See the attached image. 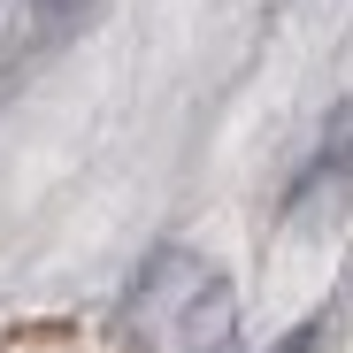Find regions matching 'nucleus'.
<instances>
[{
    "label": "nucleus",
    "mask_w": 353,
    "mask_h": 353,
    "mask_svg": "<svg viewBox=\"0 0 353 353\" xmlns=\"http://www.w3.org/2000/svg\"><path fill=\"white\" fill-rule=\"evenodd\" d=\"M31 16H39V31H70L85 16V0H31Z\"/></svg>",
    "instance_id": "obj_1"
},
{
    "label": "nucleus",
    "mask_w": 353,
    "mask_h": 353,
    "mask_svg": "<svg viewBox=\"0 0 353 353\" xmlns=\"http://www.w3.org/2000/svg\"><path fill=\"white\" fill-rule=\"evenodd\" d=\"M276 353H315V323H307V330H292V338H284Z\"/></svg>",
    "instance_id": "obj_2"
}]
</instances>
